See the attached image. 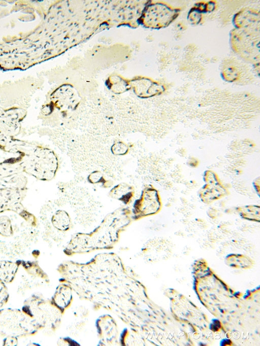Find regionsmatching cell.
<instances>
[{
	"label": "cell",
	"mask_w": 260,
	"mask_h": 346,
	"mask_svg": "<svg viewBox=\"0 0 260 346\" xmlns=\"http://www.w3.org/2000/svg\"><path fill=\"white\" fill-rule=\"evenodd\" d=\"M181 8L158 2L148 5L143 16L144 24L147 27L160 29L168 26L179 15Z\"/></svg>",
	"instance_id": "4"
},
{
	"label": "cell",
	"mask_w": 260,
	"mask_h": 346,
	"mask_svg": "<svg viewBox=\"0 0 260 346\" xmlns=\"http://www.w3.org/2000/svg\"><path fill=\"white\" fill-rule=\"evenodd\" d=\"M135 187L126 182H121L114 186L109 192L108 196L115 200L129 205L135 196Z\"/></svg>",
	"instance_id": "9"
},
{
	"label": "cell",
	"mask_w": 260,
	"mask_h": 346,
	"mask_svg": "<svg viewBox=\"0 0 260 346\" xmlns=\"http://www.w3.org/2000/svg\"><path fill=\"white\" fill-rule=\"evenodd\" d=\"M187 164L191 168H197L200 164V161L197 158L191 157L188 160Z\"/></svg>",
	"instance_id": "19"
},
{
	"label": "cell",
	"mask_w": 260,
	"mask_h": 346,
	"mask_svg": "<svg viewBox=\"0 0 260 346\" xmlns=\"http://www.w3.org/2000/svg\"><path fill=\"white\" fill-rule=\"evenodd\" d=\"M259 28H235L230 34L233 50L244 59L259 64Z\"/></svg>",
	"instance_id": "2"
},
{
	"label": "cell",
	"mask_w": 260,
	"mask_h": 346,
	"mask_svg": "<svg viewBox=\"0 0 260 346\" xmlns=\"http://www.w3.org/2000/svg\"><path fill=\"white\" fill-rule=\"evenodd\" d=\"M133 221L131 209L119 207L107 214L90 233L76 234L65 253L73 255L111 247L118 240L119 233Z\"/></svg>",
	"instance_id": "1"
},
{
	"label": "cell",
	"mask_w": 260,
	"mask_h": 346,
	"mask_svg": "<svg viewBox=\"0 0 260 346\" xmlns=\"http://www.w3.org/2000/svg\"><path fill=\"white\" fill-rule=\"evenodd\" d=\"M187 19L189 22L192 24H199L202 19V13L194 6L190 10Z\"/></svg>",
	"instance_id": "18"
},
{
	"label": "cell",
	"mask_w": 260,
	"mask_h": 346,
	"mask_svg": "<svg viewBox=\"0 0 260 346\" xmlns=\"http://www.w3.org/2000/svg\"><path fill=\"white\" fill-rule=\"evenodd\" d=\"M34 164L33 175L44 181H49L54 178L59 166L56 153L46 147H40L36 151Z\"/></svg>",
	"instance_id": "5"
},
{
	"label": "cell",
	"mask_w": 260,
	"mask_h": 346,
	"mask_svg": "<svg viewBox=\"0 0 260 346\" xmlns=\"http://www.w3.org/2000/svg\"><path fill=\"white\" fill-rule=\"evenodd\" d=\"M236 209L243 219L259 223L260 222V206L249 204L237 207Z\"/></svg>",
	"instance_id": "11"
},
{
	"label": "cell",
	"mask_w": 260,
	"mask_h": 346,
	"mask_svg": "<svg viewBox=\"0 0 260 346\" xmlns=\"http://www.w3.org/2000/svg\"><path fill=\"white\" fill-rule=\"evenodd\" d=\"M225 262L228 265L235 267L246 268L253 264L249 257L241 254L229 255L226 257Z\"/></svg>",
	"instance_id": "13"
},
{
	"label": "cell",
	"mask_w": 260,
	"mask_h": 346,
	"mask_svg": "<svg viewBox=\"0 0 260 346\" xmlns=\"http://www.w3.org/2000/svg\"><path fill=\"white\" fill-rule=\"evenodd\" d=\"M131 146L122 141L118 140L114 142L111 147V151L115 155H124L127 154Z\"/></svg>",
	"instance_id": "16"
},
{
	"label": "cell",
	"mask_w": 260,
	"mask_h": 346,
	"mask_svg": "<svg viewBox=\"0 0 260 346\" xmlns=\"http://www.w3.org/2000/svg\"><path fill=\"white\" fill-rule=\"evenodd\" d=\"M88 182L92 184H100L103 188H109L113 185L111 180L107 179L104 175L99 170L91 172L87 177Z\"/></svg>",
	"instance_id": "14"
},
{
	"label": "cell",
	"mask_w": 260,
	"mask_h": 346,
	"mask_svg": "<svg viewBox=\"0 0 260 346\" xmlns=\"http://www.w3.org/2000/svg\"><path fill=\"white\" fill-rule=\"evenodd\" d=\"M134 88L136 93L143 98L160 95L167 89L163 83L149 78H143L138 81Z\"/></svg>",
	"instance_id": "7"
},
{
	"label": "cell",
	"mask_w": 260,
	"mask_h": 346,
	"mask_svg": "<svg viewBox=\"0 0 260 346\" xmlns=\"http://www.w3.org/2000/svg\"><path fill=\"white\" fill-rule=\"evenodd\" d=\"M259 19L258 11L245 8L235 14L233 22L236 28H259Z\"/></svg>",
	"instance_id": "8"
},
{
	"label": "cell",
	"mask_w": 260,
	"mask_h": 346,
	"mask_svg": "<svg viewBox=\"0 0 260 346\" xmlns=\"http://www.w3.org/2000/svg\"><path fill=\"white\" fill-rule=\"evenodd\" d=\"M162 207V200L158 190L152 184H147L133 204L131 210L132 219L136 221L156 215L160 211Z\"/></svg>",
	"instance_id": "3"
},
{
	"label": "cell",
	"mask_w": 260,
	"mask_h": 346,
	"mask_svg": "<svg viewBox=\"0 0 260 346\" xmlns=\"http://www.w3.org/2000/svg\"><path fill=\"white\" fill-rule=\"evenodd\" d=\"M222 78L229 82H234L240 79V73L238 69L234 66L225 67L222 72Z\"/></svg>",
	"instance_id": "15"
},
{
	"label": "cell",
	"mask_w": 260,
	"mask_h": 346,
	"mask_svg": "<svg viewBox=\"0 0 260 346\" xmlns=\"http://www.w3.org/2000/svg\"><path fill=\"white\" fill-rule=\"evenodd\" d=\"M13 233L12 225L10 218L6 215L0 216V235L9 237Z\"/></svg>",
	"instance_id": "17"
},
{
	"label": "cell",
	"mask_w": 260,
	"mask_h": 346,
	"mask_svg": "<svg viewBox=\"0 0 260 346\" xmlns=\"http://www.w3.org/2000/svg\"><path fill=\"white\" fill-rule=\"evenodd\" d=\"M18 265L16 262L0 261V279L6 283L11 282L17 273Z\"/></svg>",
	"instance_id": "12"
},
{
	"label": "cell",
	"mask_w": 260,
	"mask_h": 346,
	"mask_svg": "<svg viewBox=\"0 0 260 346\" xmlns=\"http://www.w3.org/2000/svg\"><path fill=\"white\" fill-rule=\"evenodd\" d=\"M203 180L205 184L198 191L199 197L203 203L210 204L229 194V190L213 170L205 171Z\"/></svg>",
	"instance_id": "6"
},
{
	"label": "cell",
	"mask_w": 260,
	"mask_h": 346,
	"mask_svg": "<svg viewBox=\"0 0 260 346\" xmlns=\"http://www.w3.org/2000/svg\"><path fill=\"white\" fill-rule=\"evenodd\" d=\"M52 226L60 231H68L71 226V218L69 213L64 210L59 209L52 214L51 218Z\"/></svg>",
	"instance_id": "10"
},
{
	"label": "cell",
	"mask_w": 260,
	"mask_h": 346,
	"mask_svg": "<svg viewBox=\"0 0 260 346\" xmlns=\"http://www.w3.org/2000/svg\"><path fill=\"white\" fill-rule=\"evenodd\" d=\"M253 186L257 196L259 197L260 194V180L259 177L256 178L253 182Z\"/></svg>",
	"instance_id": "20"
}]
</instances>
